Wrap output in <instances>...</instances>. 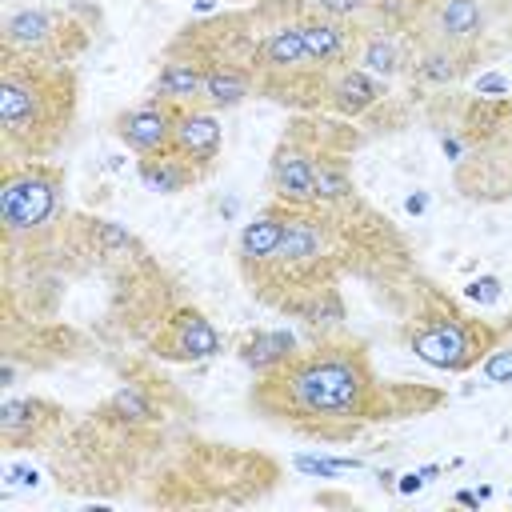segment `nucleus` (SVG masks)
<instances>
[{"label": "nucleus", "instance_id": "nucleus-20", "mask_svg": "<svg viewBox=\"0 0 512 512\" xmlns=\"http://www.w3.org/2000/svg\"><path fill=\"white\" fill-rule=\"evenodd\" d=\"M100 420L120 424V428H144V424L156 420V400H152V392L140 388V384H120V388L108 396V404L100 408Z\"/></svg>", "mask_w": 512, "mask_h": 512}, {"label": "nucleus", "instance_id": "nucleus-3", "mask_svg": "<svg viewBox=\"0 0 512 512\" xmlns=\"http://www.w3.org/2000/svg\"><path fill=\"white\" fill-rule=\"evenodd\" d=\"M400 340L428 368L456 376V372L480 368V360L504 340V328L464 312L452 296L436 288H420L416 308L400 328Z\"/></svg>", "mask_w": 512, "mask_h": 512}, {"label": "nucleus", "instance_id": "nucleus-21", "mask_svg": "<svg viewBox=\"0 0 512 512\" xmlns=\"http://www.w3.org/2000/svg\"><path fill=\"white\" fill-rule=\"evenodd\" d=\"M304 4L320 16H332V20L352 24V28L368 24V0H304Z\"/></svg>", "mask_w": 512, "mask_h": 512}, {"label": "nucleus", "instance_id": "nucleus-25", "mask_svg": "<svg viewBox=\"0 0 512 512\" xmlns=\"http://www.w3.org/2000/svg\"><path fill=\"white\" fill-rule=\"evenodd\" d=\"M472 92H476V96H488V100H508V96H512V80L500 76V72H480V76L472 80Z\"/></svg>", "mask_w": 512, "mask_h": 512}, {"label": "nucleus", "instance_id": "nucleus-1", "mask_svg": "<svg viewBox=\"0 0 512 512\" xmlns=\"http://www.w3.org/2000/svg\"><path fill=\"white\" fill-rule=\"evenodd\" d=\"M440 400L420 384L380 380L368 348L348 336H320L312 348H296L280 368L256 376L248 392L252 412L320 444H348L368 424L420 416Z\"/></svg>", "mask_w": 512, "mask_h": 512}, {"label": "nucleus", "instance_id": "nucleus-18", "mask_svg": "<svg viewBox=\"0 0 512 512\" xmlns=\"http://www.w3.org/2000/svg\"><path fill=\"white\" fill-rule=\"evenodd\" d=\"M296 348H300V344H296V336H292L288 328H252V332H244V336L236 340L240 364L252 368L256 376L280 368Z\"/></svg>", "mask_w": 512, "mask_h": 512}, {"label": "nucleus", "instance_id": "nucleus-12", "mask_svg": "<svg viewBox=\"0 0 512 512\" xmlns=\"http://www.w3.org/2000/svg\"><path fill=\"white\" fill-rule=\"evenodd\" d=\"M388 100V84L372 72H364L360 64H344L332 72L328 80V100L324 112H336L344 120H364L368 112H376Z\"/></svg>", "mask_w": 512, "mask_h": 512}, {"label": "nucleus", "instance_id": "nucleus-11", "mask_svg": "<svg viewBox=\"0 0 512 512\" xmlns=\"http://www.w3.org/2000/svg\"><path fill=\"white\" fill-rule=\"evenodd\" d=\"M172 148H176L184 160H192L204 176H212V172H216V160H220V148H224L220 112H212V108H204V104L180 108Z\"/></svg>", "mask_w": 512, "mask_h": 512}, {"label": "nucleus", "instance_id": "nucleus-27", "mask_svg": "<svg viewBox=\"0 0 512 512\" xmlns=\"http://www.w3.org/2000/svg\"><path fill=\"white\" fill-rule=\"evenodd\" d=\"M404 212H408V216H424V212H428V192L416 188V192L404 200Z\"/></svg>", "mask_w": 512, "mask_h": 512}, {"label": "nucleus", "instance_id": "nucleus-9", "mask_svg": "<svg viewBox=\"0 0 512 512\" xmlns=\"http://www.w3.org/2000/svg\"><path fill=\"white\" fill-rule=\"evenodd\" d=\"M60 424H64V408L48 396H8L0 404V440L12 452L40 444Z\"/></svg>", "mask_w": 512, "mask_h": 512}, {"label": "nucleus", "instance_id": "nucleus-30", "mask_svg": "<svg viewBox=\"0 0 512 512\" xmlns=\"http://www.w3.org/2000/svg\"><path fill=\"white\" fill-rule=\"evenodd\" d=\"M420 476H424V480H432V476H440V464H420Z\"/></svg>", "mask_w": 512, "mask_h": 512}, {"label": "nucleus", "instance_id": "nucleus-2", "mask_svg": "<svg viewBox=\"0 0 512 512\" xmlns=\"http://www.w3.org/2000/svg\"><path fill=\"white\" fill-rule=\"evenodd\" d=\"M76 72L60 60L4 52L0 64V144L4 160H48L76 120Z\"/></svg>", "mask_w": 512, "mask_h": 512}, {"label": "nucleus", "instance_id": "nucleus-6", "mask_svg": "<svg viewBox=\"0 0 512 512\" xmlns=\"http://www.w3.org/2000/svg\"><path fill=\"white\" fill-rule=\"evenodd\" d=\"M320 120L324 116H308L296 120L272 160H268V192L272 200L288 204V208H320L316 200V144H320Z\"/></svg>", "mask_w": 512, "mask_h": 512}, {"label": "nucleus", "instance_id": "nucleus-29", "mask_svg": "<svg viewBox=\"0 0 512 512\" xmlns=\"http://www.w3.org/2000/svg\"><path fill=\"white\" fill-rule=\"evenodd\" d=\"M376 480H380V488H396V472H388V468H384Z\"/></svg>", "mask_w": 512, "mask_h": 512}, {"label": "nucleus", "instance_id": "nucleus-26", "mask_svg": "<svg viewBox=\"0 0 512 512\" xmlns=\"http://www.w3.org/2000/svg\"><path fill=\"white\" fill-rule=\"evenodd\" d=\"M428 480L420 476V468H412V472H404V476H396V492L400 496H412V492H420Z\"/></svg>", "mask_w": 512, "mask_h": 512}, {"label": "nucleus", "instance_id": "nucleus-17", "mask_svg": "<svg viewBox=\"0 0 512 512\" xmlns=\"http://www.w3.org/2000/svg\"><path fill=\"white\" fill-rule=\"evenodd\" d=\"M136 176H140V184L148 192H160V196H180V192H188L192 184L204 180V172L192 160H184L176 148L172 152H160V156L136 160Z\"/></svg>", "mask_w": 512, "mask_h": 512}, {"label": "nucleus", "instance_id": "nucleus-13", "mask_svg": "<svg viewBox=\"0 0 512 512\" xmlns=\"http://www.w3.org/2000/svg\"><path fill=\"white\" fill-rule=\"evenodd\" d=\"M472 60H476V48H460V44L420 36V48L408 64V76H412V84H424V88H452L468 76Z\"/></svg>", "mask_w": 512, "mask_h": 512}, {"label": "nucleus", "instance_id": "nucleus-5", "mask_svg": "<svg viewBox=\"0 0 512 512\" xmlns=\"http://www.w3.org/2000/svg\"><path fill=\"white\" fill-rule=\"evenodd\" d=\"M92 4H64V8H12L0 24V52L60 60L72 64L92 44V24H80Z\"/></svg>", "mask_w": 512, "mask_h": 512}, {"label": "nucleus", "instance_id": "nucleus-10", "mask_svg": "<svg viewBox=\"0 0 512 512\" xmlns=\"http://www.w3.org/2000/svg\"><path fill=\"white\" fill-rule=\"evenodd\" d=\"M424 40H444L460 48H480L488 32V8L484 0H432L424 20Z\"/></svg>", "mask_w": 512, "mask_h": 512}, {"label": "nucleus", "instance_id": "nucleus-23", "mask_svg": "<svg viewBox=\"0 0 512 512\" xmlns=\"http://www.w3.org/2000/svg\"><path fill=\"white\" fill-rule=\"evenodd\" d=\"M500 296H504V280L492 276V272H484V276H476V280L464 284V300H472V304H480V308L500 304Z\"/></svg>", "mask_w": 512, "mask_h": 512}, {"label": "nucleus", "instance_id": "nucleus-15", "mask_svg": "<svg viewBox=\"0 0 512 512\" xmlns=\"http://www.w3.org/2000/svg\"><path fill=\"white\" fill-rule=\"evenodd\" d=\"M300 36H304V48L316 64L324 68H344L352 64V48H356V28L352 24H340L332 16H320L304 4L300 12Z\"/></svg>", "mask_w": 512, "mask_h": 512}, {"label": "nucleus", "instance_id": "nucleus-7", "mask_svg": "<svg viewBox=\"0 0 512 512\" xmlns=\"http://www.w3.org/2000/svg\"><path fill=\"white\" fill-rule=\"evenodd\" d=\"M148 352L160 360H172V364H204V360H216L224 352V336L200 308L180 304L176 312L164 316Z\"/></svg>", "mask_w": 512, "mask_h": 512}, {"label": "nucleus", "instance_id": "nucleus-4", "mask_svg": "<svg viewBox=\"0 0 512 512\" xmlns=\"http://www.w3.org/2000/svg\"><path fill=\"white\" fill-rule=\"evenodd\" d=\"M64 208V168L52 160H4L0 224L4 236H40Z\"/></svg>", "mask_w": 512, "mask_h": 512}, {"label": "nucleus", "instance_id": "nucleus-8", "mask_svg": "<svg viewBox=\"0 0 512 512\" xmlns=\"http://www.w3.org/2000/svg\"><path fill=\"white\" fill-rule=\"evenodd\" d=\"M184 104H168L160 96H148L144 104H132L124 112L112 116V136L136 156H160L172 152V136H176V116Z\"/></svg>", "mask_w": 512, "mask_h": 512}, {"label": "nucleus", "instance_id": "nucleus-16", "mask_svg": "<svg viewBox=\"0 0 512 512\" xmlns=\"http://www.w3.org/2000/svg\"><path fill=\"white\" fill-rule=\"evenodd\" d=\"M284 220H288V204H268L260 208L244 228H240V240H236V264L240 272H252L260 268L284 240Z\"/></svg>", "mask_w": 512, "mask_h": 512}, {"label": "nucleus", "instance_id": "nucleus-31", "mask_svg": "<svg viewBox=\"0 0 512 512\" xmlns=\"http://www.w3.org/2000/svg\"><path fill=\"white\" fill-rule=\"evenodd\" d=\"M504 336H512V324H508V328H504Z\"/></svg>", "mask_w": 512, "mask_h": 512}, {"label": "nucleus", "instance_id": "nucleus-28", "mask_svg": "<svg viewBox=\"0 0 512 512\" xmlns=\"http://www.w3.org/2000/svg\"><path fill=\"white\" fill-rule=\"evenodd\" d=\"M456 504H460V508H480V496L464 488V492H456Z\"/></svg>", "mask_w": 512, "mask_h": 512}, {"label": "nucleus", "instance_id": "nucleus-19", "mask_svg": "<svg viewBox=\"0 0 512 512\" xmlns=\"http://www.w3.org/2000/svg\"><path fill=\"white\" fill-rule=\"evenodd\" d=\"M248 96H256V80L244 68L224 64V60H204V96H200L204 108L228 112V108L244 104Z\"/></svg>", "mask_w": 512, "mask_h": 512}, {"label": "nucleus", "instance_id": "nucleus-22", "mask_svg": "<svg viewBox=\"0 0 512 512\" xmlns=\"http://www.w3.org/2000/svg\"><path fill=\"white\" fill-rule=\"evenodd\" d=\"M480 376L488 384H512V340H500L484 360H480Z\"/></svg>", "mask_w": 512, "mask_h": 512}, {"label": "nucleus", "instance_id": "nucleus-24", "mask_svg": "<svg viewBox=\"0 0 512 512\" xmlns=\"http://www.w3.org/2000/svg\"><path fill=\"white\" fill-rule=\"evenodd\" d=\"M292 464H296L300 472H308V476H320V480H336V476L344 472L332 456H312V452H296Z\"/></svg>", "mask_w": 512, "mask_h": 512}, {"label": "nucleus", "instance_id": "nucleus-14", "mask_svg": "<svg viewBox=\"0 0 512 512\" xmlns=\"http://www.w3.org/2000/svg\"><path fill=\"white\" fill-rule=\"evenodd\" d=\"M152 96L168 100V104H200L204 96V60L180 44H168L164 60H160V72L152 80Z\"/></svg>", "mask_w": 512, "mask_h": 512}]
</instances>
